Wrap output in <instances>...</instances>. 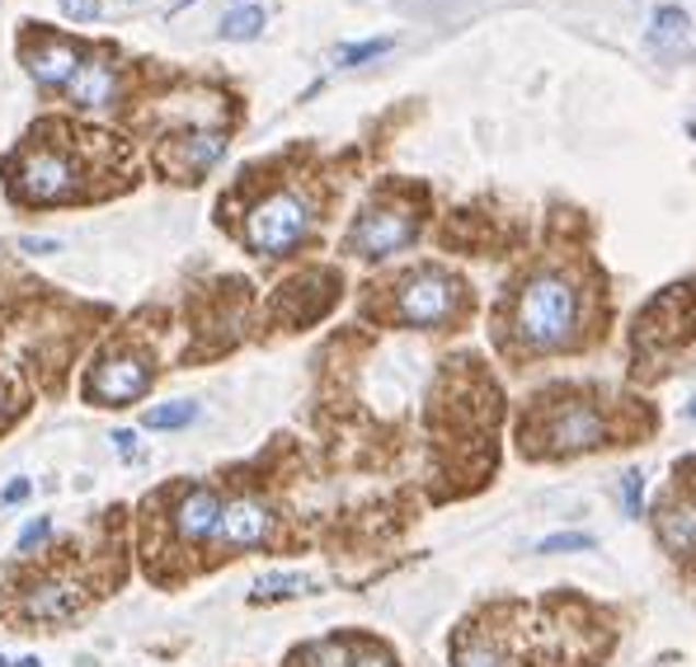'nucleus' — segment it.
<instances>
[{"instance_id":"f257e3e1","label":"nucleus","mask_w":696,"mask_h":667,"mask_svg":"<svg viewBox=\"0 0 696 667\" xmlns=\"http://www.w3.org/2000/svg\"><path fill=\"white\" fill-rule=\"evenodd\" d=\"M513 334L532 353H556L579 334V288L565 273H536L518 292Z\"/></svg>"},{"instance_id":"f03ea898","label":"nucleus","mask_w":696,"mask_h":667,"mask_svg":"<svg viewBox=\"0 0 696 667\" xmlns=\"http://www.w3.org/2000/svg\"><path fill=\"white\" fill-rule=\"evenodd\" d=\"M311 226H315L311 198H302L297 188H278V194L255 202V212L245 217V245L255 254L278 259V254H292L297 245H302L311 235Z\"/></svg>"},{"instance_id":"7ed1b4c3","label":"nucleus","mask_w":696,"mask_h":667,"mask_svg":"<svg viewBox=\"0 0 696 667\" xmlns=\"http://www.w3.org/2000/svg\"><path fill=\"white\" fill-rule=\"evenodd\" d=\"M462 311V282L442 268H415L409 278H401L395 292V315L409 329H442L452 315Z\"/></svg>"},{"instance_id":"20e7f679","label":"nucleus","mask_w":696,"mask_h":667,"mask_svg":"<svg viewBox=\"0 0 696 667\" xmlns=\"http://www.w3.org/2000/svg\"><path fill=\"white\" fill-rule=\"evenodd\" d=\"M419 235V212L401 208V202H372L368 212H362L353 226H348V254H358V259H391V254H401L405 245H415Z\"/></svg>"},{"instance_id":"39448f33","label":"nucleus","mask_w":696,"mask_h":667,"mask_svg":"<svg viewBox=\"0 0 696 667\" xmlns=\"http://www.w3.org/2000/svg\"><path fill=\"white\" fill-rule=\"evenodd\" d=\"M274 531H278L274 503L259 499V494H241V499H231L227 507H221L212 546L231 550V554H245V550H259V546L274 541Z\"/></svg>"},{"instance_id":"423d86ee","label":"nucleus","mask_w":696,"mask_h":667,"mask_svg":"<svg viewBox=\"0 0 696 667\" xmlns=\"http://www.w3.org/2000/svg\"><path fill=\"white\" fill-rule=\"evenodd\" d=\"M151 390V362L141 353H108L85 376L90 405H137Z\"/></svg>"},{"instance_id":"0eeeda50","label":"nucleus","mask_w":696,"mask_h":667,"mask_svg":"<svg viewBox=\"0 0 696 667\" xmlns=\"http://www.w3.org/2000/svg\"><path fill=\"white\" fill-rule=\"evenodd\" d=\"M607 442V414L593 400H565L546 419V452L550 456H575L593 452Z\"/></svg>"},{"instance_id":"6e6552de","label":"nucleus","mask_w":696,"mask_h":667,"mask_svg":"<svg viewBox=\"0 0 696 667\" xmlns=\"http://www.w3.org/2000/svg\"><path fill=\"white\" fill-rule=\"evenodd\" d=\"M76 188V165L53 147L28 151L14 169V194L24 202H61Z\"/></svg>"},{"instance_id":"1a4fd4ad","label":"nucleus","mask_w":696,"mask_h":667,"mask_svg":"<svg viewBox=\"0 0 696 667\" xmlns=\"http://www.w3.org/2000/svg\"><path fill=\"white\" fill-rule=\"evenodd\" d=\"M221 507H227V499H221L212 484H194V489H184V494L174 499L170 527H174V536H179L184 546H202V541H212V536H217Z\"/></svg>"},{"instance_id":"9d476101","label":"nucleus","mask_w":696,"mask_h":667,"mask_svg":"<svg viewBox=\"0 0 696 667\" xmlns=\"http://www.w3.org/2000/svg\"><path fill=\"white\" fill-rule=\"evenodd\" d=\"M81 607H85L81 583L61 578V574L34 578V583H28V593H24V616H34V621H71Z\"/></svg>"},{"instance_id":"9b49d317","label":"nucleus","mask_w":696,"mask_h":667,"mask_svg":"<svg viewBox=\"0 0 696 667\" xmlns=\"http://www.w3.org/2000/svg\"><path fill=\"white\" fill-rule=\"evenodd\" d=\"M67 100L81 104V108H104L118 100V67L108 52H90L81 57V67L67 81Z\"/></svg>"},{"instance_id":"f8f14e48","label":"nucleus","mask_w":696,"mask_h":667,"mask_svg":"<svg viewBox=\"0 0 696 667\" xmlns=\"http://www.w3.org/2000/svg\"><path fill=\"white\" fill-rule=\"evenodd\" d=\"M654 536L669 554H696V499L692 494H669L654 513Z\"/></svg>"},{"instance_id":"ddd939ff","label":"nucleus","mask_w":696,"mask_h":667,"mask_svg":"<svg viewBox=\"0 0 696 667\" xmlns=\"http://www.w3.org/2000/svg\"><path fill=\"white\" fill-rule=\"evenodd\" d=\"M24 67H28V75H34L38 85H47V90L61 85V90H67L76 67H81V57H76V47L67 38H43L38 47H28V52H24Z\"/></svg>"},{"instance_id":"4468645a","label":"nucleus","mask_w":696,"mask_h":667,"mask_svg":"<svg viewBox=\"0 0 696 667\" xmlns=\"http://www.w3.org/2000/svg\"><path fill=\"white\" fill-rule=\"evenodd\" d=\"M221 155H227V137L221 132H188L179 147H174V174H179V179H198V174L212 169Z\"/></svg>"},{"instance_id":"2eb2a0df","label":"nucleus","mask_w":696,"mask_h":667,"mask_svg":"<svg viewBox=\"0 0 696 667\" xmlns=\"http://www.w3.org/2000/svg\"><path fill=\"white\" fill-rule=\"evenodd\" d=\"M452 667H513L509 654L495 644V640H485V634H466L462 644H456V654H452Z\"/></svg>"},{"instance_id":"dca6fc26","label":"nucleus","mask_w":696,"mask_h":667,"mask_svg":"<svg viewBox=\"0 0 696 667\" xmlns=\"http://www.w3.org/2000/svg\"><path fill=\"white\" fill-rule=\"evenodd\" d=\"M302 593H311L306 574H268V578H259L255 593H250V601H288V597H302Z\"/></svg>"},{"instance_id":"f3484780","label":"nucleus","mask_w":696,"mask_h":667,"mask_svg":"<svg viewBox=\"0 0 696 667\" xmlns=\"http://www.w3.org/2000/svg\"><path fill=\"white\" fill-rule=\"evenodd\" d=\"M194 419H198V405L194 400H174V405H151L141 423H147L151 433H170V428H188Z\"/></svg>"},{"instance_id":"a211bd4d","label":"nucleus","mask_w":696,"mask_h":667,"mask_svg":"<svg viewBox=\"0 0 696 667\" xmlns=\"http://www.w3.org/2000/svg\"><path fill=\"white\" fill-rule=\"evenodd\" d=\"M259 34H264V10L259 5H241L221 20V38H231V43H245V38H259Z\"/></svg>"},{"instance_id":"6ab92c4d","label":"nucleus","mask_w":696,"mask_h":667,"mask_svg":"<svg viewBox=\"0 0 696 667\" xmlns=\"http://www.w3.org/2000/svg\"><path fill=\"white\" fill-rule=\"evenodd\" d=\"M579 550H598V536L589 531H550L536 541V554H579Z\"/></svg>"},{"instance_id":"aec40b11","label":"nucleus","mask_w":696,"mask_h":667,"mask_svg":"<svg viewBox=\"0 0 696 667\" xmlns=\"http://www.w3.org/2000/svg\"><path fill=\"white\" fill-rule=\"evenodd\" d=\"M654 28H650V43H677L687 34V10H677V5H663V10H654V20H650Z\"/></svg>"},{"instance_id":"412c9836","label":"nucleus","mask_w":696,"mask_h":667,"mask_svg":"<svg viewBox=\"0 0 696 667\" xmlns=\"http://www.w3.org/2000/svg\"><path fill=\"white\" fill-rule=\"evenodd\" d=\"M353 654L358 648H348L344 640H321L306 648V667H353Z\"/></svg>"},{"instance_id":"4be33fe9","label":"nucleus","mask_w":696,"mask_h":667,"mask_svg":"<svg viewBox=\"0 0 696 667\" xmlns=\"http://www.w3.org/2000/svg\"><path fill=\"white\" fill-rule=\"evenodd\" d=\"M616 499H622V513L626 517H645V470L630 466L622 475V484H616Z\"/></svg>"},{"instance_id":"5701e85b","label":"nucleus","mask_w":696,"mask_h":667,"mask_svg":"<svg viewBox=\"0 0 696 667\" xmlns=\"http://www.w3.org/2000/svg\"><path fill=\"white\" fill-rule=\"evenodd\" d=\"M395 47V38H368V43H353V47H339V67H362L372 57H386Z\"/></svg>"},{"instance_id":"b1692460","label":"nucleus","mask_w":696,"mask_h":667,"mask_svg":"<svg viewBox=\"0 0 696 667\" xmlns=\"http://www.w3.org/2000/svg\"><path fill=\"white\" fill-rule=\"evenodd\" d=\"M47 536H53V517H34V522H24V531H20V550L24 554H34L47 546Z\"/></svg>"},{"instance_id":"393cba45","label":"nucleus","mask_w":696,"mask_h":667,"mask_svg":"<svg viewBox=\"0 0 696 667\" xmlns=\"http://www.w3.org/2000/svg\"><path fill=\"white\" fill-rule=\"evenodd\" d=\"M61 14L76 24H94L100 20V0H61Z\"/></svg>"},{"instance_id":"a878e982","label":"nucleus","mask_w":696,"mask_h":667,"mask_svg":"<svg viewBox=\"0 0 696 667\" xmlns=\"http://www.w3.org/2000/svg\"><path fill=\"white\" fill-rule=\"evenodd\" d=\"M20 249H24V254H57L61 241H53V235H24Z\"/></svg>"},{"instance_id":"bb28decb","label":"nucleus","mask_w":696,"mask_h":667,"mask_svg":"<svg viewBox=\"0 0 696 667\" xmlns=\"http://www.w3.org/2000/svg\"><path fill=\"white\" fill-rule=\"evenodd\" d=\"M353 667H395V658L386 648H362V654H353Z\"/></svg>"},{"instance_id":"cd10ccee","label":"nucleus","mask_w":696,"mask_h":667,"mask_svg":"<svg viewBox=\"0 0 696 667\" xmlns=\"http://www.w3.org/2000/svg\"><path fill=\"white\" fill-rule=\"evenodd\" d=\"M24 499H28V480H10V484H5V494H0V503H5V507L24 503Z\"/></svg>"},{"instance_id":"c85d7f7f","label":"nucleus","mask_w":696,"mask_h":667,"mask_svg":"<svg viewBox=\"0 0 696 667\" xmlns=\"http://www.w3.org/2000/svg\"><path fill=\"white\" fill-rule=\"evenodd\" d=\"M114 447H118L123 456H137V433H132V428H118V433H114Z\"/></svg>"},{"instance_id":"c756f323","label":"nucleus","mask_w":696,"mask_h":667,"mask_svg":"<svg viewBox=\"0 0 696 667\" xmlns=\"http://www.w3.org/2000/svg\"><path fill=\"white\" fill-rule=\"evenodd\" d=\"M10 667H43L38 654H24V658H10Z\"/></svg>"},{"instance_id":"7c9ffc66","label":"nucleus","mask_w":696,"mask_h":667,"mask_svg":"<svg viewBox=\"0 0 696 667\" xmlns=\"http://www.w3.org/2000/svg\"><path fill=\"white\" fill-rule=\"evenodd\" d=\"M687 419H696V395H692V400H687Z\"/></svg>"},{"instance_id":"2f4dec72","label":"nucleus","mask_w":696,"mask_h":667,"mask_svg":"<svg viewBox=\"0 0 696 667\" xmlns=\"http://www.w3.org/2000/svg\"><path fill=\"white\" fill-rule=\"evenodd\" d=\"M0 667H10V658H5V654H0Z\"/></svg>"},{"instance_id":"473e14b6","label":"nucleus","mask_w":696,"mask_h":667,"mask_svg":"<svg viewBox=\"0 0 696 667\" xmlns=\"http://www.w3.org/2000/svg\"><path fill=\"white\" fill-rule=\"evenodd\" d=\"M241 5H245V0H241Z\"/></svg>"}]
</instances>
